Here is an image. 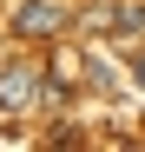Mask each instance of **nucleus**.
<instances>
[{"instance_id": "nucleus-1", "label": "nucleus", "mask_w": 145, "mask_h": 152, "mask_svg": "<svg viewBox=\"0 0 145 152\" xmlns=\"http://www.w3.org/2000/svg\"><path fill=\"white\" fill-rule=\"evenodd\" d=\"M40 99H46V66H33V60H13V66H0V113H7V119L33 113Z\"/></svg>"}, {"instance_id": "nucleus-2", "label": "nucleus", "mask_w": 145, "mask_h": 152, "mask_svg": "<svg viewBox=\"0 0 145 152\" xmlns=\"http://www.w3.org/2000/svg\"><path fill=\"white\" fill-rule=\"evenodd\" d=\"M59 27H66V7H59V0H27V7L13 13V33L20 40H59Z\"/></svg>"}, {"instance_id": "nucleus-3", "label": "nucleus", "mask_w": 145, "mask_h": 152, "mask_svg": "<svg viewBox=\"0 0 145 152\" xmlns=\"http://www.w3.org/2000/svg\"><path fill=\"white\" fill-rule=\"evenodd\" d=\"M132 86H138V93H145V53H138V60H132Z\"/></svg>"}]
</instances>
